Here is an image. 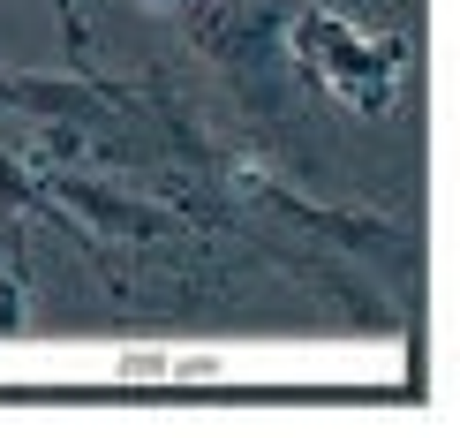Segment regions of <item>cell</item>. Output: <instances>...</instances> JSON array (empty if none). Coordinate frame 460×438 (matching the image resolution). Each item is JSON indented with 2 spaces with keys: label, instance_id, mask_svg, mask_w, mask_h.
Instances as JSON below:
<instances>
[{
  "label": "cell",
  "instance_id": "6da1fadb",
  "mask_svg": "<svg viewBox=\"0 0 460 438\" xmlns=\"http://www.w3.org/2000/svg\"><path fill=\"white\" fill-rule=\"evenodd\" d=\"M53 197H61L68 212H84L99 235H121V242H151V235H166V212H159V204L121 197V189H106V182H61Z\"/></svg>",
  "mask_w": 460,
  "mask_h": 438
},
{
  "label": "cell",
  "instance_id": "7a4b0ae2",
  "mask_svg": "<svg viewBox=\"0 0 460 438\" xmlns=\"http://www.w3.org/2000/svg\"><path fill=\"white\" fill-rule=\"evenodd\" d=\"M0 106H31V113H84L91 91L61 84V76H0Z\"/></svg>",
  "mask_w": 460,
  "mask_h": 438
},
{
  "label": "cell",
  "instance_id": "3957f363",
  "mask_svg": "<svg viewBox=\"0 0 460 438\" xmlns=\"http://www.w3.org/2000/svg\"><path fill=\"white\" fill-rule=\"evenodd\" d=\"M31 204H38V182L0 151V212H31Z\"/></svg>",
  "mask_w": 460,
  "mask_h": 438
},
{
  "label": "cell",
  "instance_id": "277c9868",
  "mask_svg": "<svg viewBox=\"0 0 460 438\" xmlns=\"http://www.w3.org/2000/svg\"><path fill=\"white\" fill-rule=\"evenodd\" d=\"M159 8H166V0H159Z\"/></svg>",
  "mask_w": 460,
  "mask_h": 438
}]
</instances>
